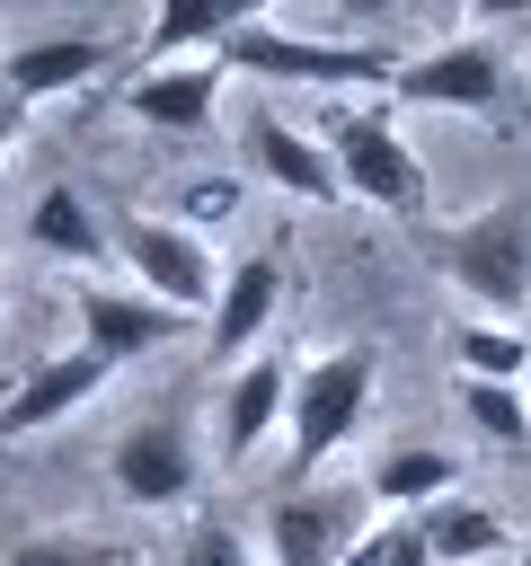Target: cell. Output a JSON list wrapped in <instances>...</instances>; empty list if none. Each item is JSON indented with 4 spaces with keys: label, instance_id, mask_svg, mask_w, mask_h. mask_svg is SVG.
<instances>
[{
    "label": "cell",
    "instance_id": "9",
    "mask_svg": "<svg viewBox=\"0 0 531 566\" xmlns=\"http://www.w3.org/2000/svg\"><path fill=\"white\" fill-rule=\"evenodd\" d=\"M283 416H292V363H283V354H257V363H239V371L221 380V398H212V451H221L230 469H248V451H257L266 433H283Z\"/></svg>",
    "mask_w": 531,
    "mask_h": 566
},
{
    "label": "cell",
    "instance_id": "12",
    "mask_svg": "<svg viewBox=\"0 0 531 566\" xmlns=\"http://www.w3.org/2000/svg\"><path fill=\"white\" fill-rule=\"evenodd\" d=\"M115 380V363H97L88 345H71V354H53V363H35L9 398H0V442H18V433H44V424H62L71 407H88L97 389Z\"/></svg>",
    "mask_w": 531,
    "mask_h": 566
},
{
    "label": "cell",
    "instance_id": "5",
    "mask_svg": "<svg viewBox=\"0 0 531 566\" xmlns=\"http://www.w3.org/2000/svg\"><path fill=\"white\" fill-rule=\"evenodd\" d=\"M115 256L142 274V292L150 301H168V310H204L212 318V301H221V265H212V248L186 230V221H159V212H133V221H115Z\"/></svg>",
    "mask_w": 531,
    "mask_h": 566
},
{
    "label": "cell",
    "instance_id": "19",
    "mask_svg": "<svg viewBox=\"0 0 531 566\" xmlns=\"http://www.w3.org/2000/svg\"><path fill=\"white\" fill-rule=\"evenodd\" d=\"M416 522H425V548H434V566H487V557H504V548H513V531H504L487 504H460V495L425 504Z\"/></svg>",
    "mask_w": 531,
    "mask_h": 566
},
{
    "label": "cell",
    "instance_id": "24",
    "mask_svg": "<svg viewBox=\"0 0 531 566\" xmlns=\"http://www.w3.org/2000/svg\"><path fill=\"white\" fill-rule=\"evenodd\" d=\"M177 566H257V557H248V539L230 522H195L186 548H177Z\"/></svg>",
    "mask_w": 531,
    "mask_h": 566
},
{
    "label": "cell",
    "instance_id": "23",
    "mask_svg": "<svg viewBox=\"0 0 531 566\" xmlns=\"http://www.w3.org/2000/svg\"><path fill=\"white\" fill-rule=\"evenodd\" d=\"M9 566H133V557L106 539H27V548H9Z\"/></svg>",
    "mask_w": 531,
    "mask_h": 566
},
{
    "label": "cell",
    "instance_id": "1",
    "mask_svg": "<svg viewBox=\"0 0 531 566\" xmlns=\"http://www.w3.org/2000/svg\"><path fill=\"white\" fill-rule=\"evenodd\" d=\"M425 265H442L496 327L531 318V195H504L469 221H416Z\"/></svg>",
    "mask_w": 531,
    "mask_h": 566
},
{
    "label": "cell",
    "instance_id": "3",
    "mask_svg": "<svg viewBox=\"0 0 531 566\" xmlns=\"http://www.w3.org/2000/svg\"><path fill=\"white\" fill-rule=\"evenodd\" d=\"M230 71L248 80H310V88H345V80H398L389 44H327V35H283V27H239L221 44Z\"/></svg>",
    "mask_w": 531,
    "mask_h": 566
},
{
    "label": "cell",
    "instance_id": "7",
    "mask_svg": "<svg viewBox=\"0 0 531 566\" xmlns=\"http://www.w3.org/2000/svg\"><path fill=\"white\" fill-rule=\"evenodd\" d=\"M354 539H363V486H301L266 522V557L274 566H345Z\"/></svg>",
    "mask_w": 531,
    "mask_h": 566
},
{
    "label": "cell",
    "instance_id": "11",
    "mask_svg": "<svg viewBox=\"0 0 531 566\" xmlns=\"http://www.w3.org/2000/svg\"><path fill=\"white\" fill-rule=\"evenodd\" d=\"M274 301H283V256L274 248H257V256H239L230 265V283H221V301H212V318H204V354L212 363H257V336H266V318H274Z\"/></svg>",
    "mask_w": 531,
    "mask_h": 566
},
{
    "label": "cell",
    "instance_id": "13",
    "mask_svg": "<svg viewBox=\"0 0 531 566\" xmlns=\"http://www.w3.org/2000/svg\"><path fill=\"white\" fill-rule=\"evenodd\" d=\"M239 142H248V159H257V168H266L283 195H301V203H336V195H345V177H336V150H327L319 133L283 124L274 106H257Z\"/></svg>",
    "mask_w": 531,
    "mask_h": 566
},
{
    "label": "cell",
    "instance_id": "22",
    "mask_svg": "<svg viewBox=\"0 0 531 566\" xmlns=\"http://www.w3.org/2000/svg\"><path fill=\"white\" fill-rule=\"evenodd\" d=\"M345 566H434L425 522H416V513H389L381 531H363V539H354V557H345Z\"/></svg>",
    "mask_w": 531,
    "mask_h": 566
},
{
    "label": "cell",
    "instance_id": "2",
    "mask_svg": "<svg viewBox=\"0 0 531 566\" xmlns=\"http://www.w3.org/2000/svg\"><path fill=\"white\" fill-rule=\"evenodd\" d=\"M372 345H336V354H319V363H301L292 371V416H283V433H292V469L310 478L327 451H345L354 442V424H363V407H372Z\"/></svg>",
    "mask_w": 531,
    "mask_h": 566
},
{
    "label": "cell",
    "instance_id": "6",
    "mask_svg": "<svg viewBox=\"0 0 531 566\" xmlns=\"http://www.w3.org/2000/svg\"><path fill=\"white\" fill-rule=\"evenodd\" d=\"M389 97H398V106H460V115H487V106L504 97V53H496L487 35H451V44L416 53V62H398Z\"/></svg>",
    "mask_w": 531,
    "mask_h": 566
},
{
    "label": "cell",
    "instance_id": "15",
    "mask_svg": "<svg viewBox=\"0 0 531 566\" xmlns=\"http://www.w3.org/2000/svg\"><path fill=\"white\" fill-rule=\"evenodd\" d=\"M248 18V0H159L150 9V35H142V71H168V62H204V44H230Z\"/></svg>",
    "mask_w": 531,
    "mask_h": 566
},
{
    "label": "cell",
    "instance_id": "8",
    "mask_svg": "<svg viewBox=\"0 0 531 566\" xmlns=\"http://www.w3.org/2000/svg\"><path fill=\"white\" fill-rule=\"evenodd\" d=\"M106 478H115L124 504H150V513L186 504V495H195V442H186V424H168V416L124 424L115 451H106Z\"/></svg>",
    "mask_w": 531,
    "mask_h": 566
},
{
    "label": "cell",
    "instance_id": "25",
    "mask_svg": "<svg viewBox=\"0 0 531 566\" xmlns=\"http://www.w3.org/2000/svg\"><path fill=\"white\" fill-rule=\"evenodd\" d=\"M18 115H27V106H18L9 88H0V159H9V133H18Z\"/></svg>",
    "mask_w": 531,
    "mask_h": 566
},
{
    "label": "cell",
    "instance_id": "18",
    "mask_svg": "<svg viewBox=\"0 0 531 566\" xmlns=\"http://www.w3.org/2000/svg\"><path fill=\"white\" fill-rule=\"evenodd\" d=\"M451 486H460V460H451V451H434V442H398V451H381V460H372V478H363V495L407 504V513L442 504Z\"/></svg>",
    "mask_w": 531,
    "mask_h": 566
},
{
    "label": "cell",
    "instance_id": "16",
    "mask_svg": "<svg viewBox=\"0 0 531 566\" xmlns=\"http://www.w3.org/2000/svg\"><path fill=\"white\" fill-rule=\"evenodd\" d=\"M97 71H106V44H97V35H35V44L0 53V88H9L18 106L62 97V88H80V80H97Z\"/></svg>",
    "mask_w": 531,
    "mask_h": 566
},
{
    "label": "cell",
    "instance_id": "20",
    "mask_svg": "<svg viewBox=\"0 0 531 566\" xmlns=\"http://www.w3.org/2000/svg\"><path fill=\"white\" fill-rule=\"evenodd\" d=\"M451 354H460V380H531V327H496V318H469L451 327Z\"/></svg>",
    "mask_w": 531,
    "mask_h": 566
},
{
    "label": "cell",
    "instance_id": "10",
    "mask_svg": "<svg viewBox=\"0 0 531 566\" xmlns=\"http://www.w3.org/2000/svg\"><path fill=\"white\" fill-rule=\"evenodd\" d=\"M71 318H80V345L97 354V363H142V354H159L177 327H186V310H168V301H150V292H106V283H88L80 301H71Z\"/></svg>",
    "mask_w": 531,
    "mask_h": 566
},
{
    "label": "cell",
    "instance_id": "4",
    "mask_svg": "<svg viewBox=\"0 0 531 566\" xmlns=\"http://www.w3.org/2000/svg\"><path fill=\"white\" fill-rule=\"evenodd\" d=\"M327 150H336L345 195H363V203H381V212H398V221L425 212V168H416L407 133H398L389 115H372V106L336 115V124H327Z\"/></svg>",
    "mask_w": 531,
    "mask_h": 566
},
{
    "label": "cell",
    "instance_id": "14",
    "mask_svg": "<svg viewBox=\"0 0 531 566\" xmlns=\"http://www.w3.org/2000/svg\"><path fill=\"white\" fill-rule=\"evenodd\" d=\"M221 80H230V62H168V71H142L133 88H124V106H133V124H159V133H204L212 124V106H221Z\"/></svg>",
    "mask_w": 531,
    "mask_h": 566
},
{
    "label": "cell",
    "instance_id": "21",
    "mask_svg": "<svg viewBox=\"0 0 531 566\" xmlns=\"http://www.w3.org/2000/svg\"><path fill=\"white\" fill-rule=\"evenodd\" d=\"M460 416H469V433L496 442V451H522V442H531V398L504 389V380H460Z\"/></svg>",
    "mask_w": 531,
    "mask_h": 566
},
{
    "label": "cell",
    "instance_id": "17",
    "mask_svg": "<svg viewBox=\"0 0 531 566\" xmlns=\"http://www.w3.org/2000/svg\"><path fill=\"white\" fill-rule=\"evenodd\" d=\"M27 239H35L44 256H62V265H97V256L115 248V230L88 212V195H80V186H44V195H35V212H27Z\"/></svg>",
    "mask_w": 531,
    "mask_h": 566
}]
</instances>
